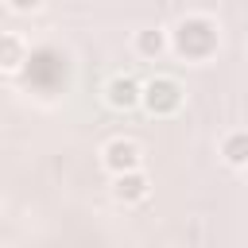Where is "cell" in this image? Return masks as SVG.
Listing matches in <instances>:
<instances>
[{
	"label": "cell",
	"instance_id": "obj_1",
	"mask_svg": "<svg viewBox=\"0 0 248 248\" xmlns=\"http://www.w3.org/2000/svg\"><path fill=\"white\" fill-rule=\"evenodd\" d=\"M170 46L190 58V62H205L213 50H217V23L209 16H186L178 27H174V39Z\"/></svg>",
	"mask_w": 248,
	"mask_h": 248
},
{
	"label": "cell",
	"instance_id": "obj_2",
	"mask_svg": "<svg viewBox=\"0 0 248 248\" xmlns=\"http://www.w3.org/2000/svg\"><path fill=\"white\" fill-rule=\"evenodd\" d=\"M182 101H186V89H182L178 78L155 74L151 81H143V108L151 116H174L182 108Z\"/></svg>",
	"mask_w": 248,
	"mask_h": 248
},
{
	"label": "cell",
	"instance_id": "obj_3",
	"mask_svg": "<svg viewBox=\"0 0 248 248\" xmlns=\"http://www.w3.org/2000/svg\"><path fill=\"white\" fill-rule=\"evenodd\" d=\"M101 167L108 174H128V170H143V147L128 136H112L101 147Z\"/></svg>",
	"mask_w": 248,
	"mask_h": 248
},
{
	"label": "cell",
	"instance_id": "obj_4",
	"mask_svg": "<svg viewBox=\"0 0 248 248\" xmlns=\"http://www.w3.org/2000/svg\"><path fill=\"white\" fill-rule=\"evenodd\" d=\"M105 105L116 112H132L136 105H143V81H136L132 74H112L105 81Z\"/></svg>",
	"mask_w": 248,
	"mask_h": 248
},
{
	"label": "cell",
	"instance_id": "obj_5",
	"mask_svg": "<svg viewBox=\"0 0 248 248\" xmlns=\"http://www.w3.org/2000/svg\"><path fill=\"white\" fill-rule=\"evenodd\" d=\"M147 194H151V178H147L143 170L112 174V198H116L120 205H140V202H147Z\"/></svg>",
	"mask_w": 248,
	"mask_h": 248
},
{
	"label": "cell",
	"instance_id": "obj_6",
	"mask_svg": "<svg viewBox=\"0 0 248 248\" xmlns=\"http://www.w3.org/2000/svg\"><path fill=\"white\" fill-rule=\"evenodd\" d=\"M132 50H136L140 58L155 62V58H163V54L170 50V35H167L163 27H143V31L132 35Z\"/></svg>",
	"mask_w": 248,
	"mask_h": 248
},
{
	"label": "cell",
	"instance_id": "obj_7",
	"mask_svg": "<svg viewBox=\"0 0 248 248\" xmlns=\"http://www.w3.org/2000/svg\"><path fill=\"white\" fill-rule=\"evenodd\" d=\"M221 159L236 170L248 167V128H232V132L221 136Z\"/></svg>",
	"mask_w": 248,
	"mask_h": 248
},
{
	"label": "cell",
	"instance_id": "obj_8",
	"mask_svg": "<svg viewBox=\"0 0 248 248\" xmlns=\"http://www.w3.org/2000/svg\"><path fill=\"white\" fill-rule=\"evenodd\" d=\"M23 62H27V43H23L16 31H8V35L0 39V66H4V74H16Z\"/></svg>",
	"mask_w": 248,
	"mask_h": 248
},
{
	"label": "cell",
	"instance_id": "obj_9",
	"mask_svg": "<svg viewBox=\"0 0 248 248\" xmlns=\"http://www.w3.org/2000/svg\"><path fill=\"white\" fill-rule=\"evenodd\" d=\"M4 8L16 12V16H31L35 8H43V0H4Z\"/></svg>",
	"mask_w": 248,
	"mask_h": 248
},
{
	"label": "cell",
	"instance_id": "obj_10",
	"mask_svg": "<svg viewBox=\"0 0 248 248\" xmlns=\"http://www.w3.org/2000/svg\"><path fill=\"white\" fill-rule=\"evenodd\" d=\"M244 182H248V167H244Z\"/></svg>",
	"mask_w": 248,
	"mask_h": 248
}]
</instances>
